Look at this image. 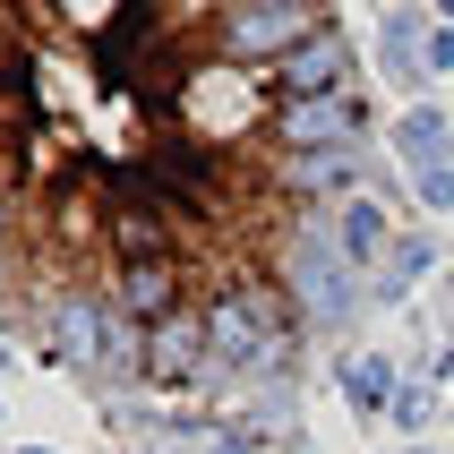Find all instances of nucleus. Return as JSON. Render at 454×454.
<instances>
[{
    "mask_svg": "<svg viewBox=\"0 0 454 454\" xmlns=\"http://www.w3.org/2000/svg\"><path fill=\"white\" fill-rule=\"evenodd\" d=\"M180 121L198 129V137H240V129H249V95H240V77H231V69L180 77Z\"/></svg>",
    "mask_w": 454,
    "mask_h": 454,
    "instance_id": "1",
    "label": "nucleus"
},
{
    "mask_svg": "<svg viewBox=\"0 0 454 454\" xmlns=\"http://www.w3.org/2000/svg\"><path fill=\"white\" fill-rule=\"evenodd\" d=\"M206 343L215 334L198 326V317H163V326H146V378H189L206 360Z\"/></svg>",
    "mask_w": 454,
    "mask_h": 454,
    "instance_id": "5",
    "label": "nucleus"
},
{
    "mask_svg": "<svg viewBox=\"0 0 454 454\" xmlns=\"http://www.w3.org/2000/svg\"><path fill=\"white\" fill-rule=\"evenodd\" d=\"M334 86H343V35H326V26L275 60V95L283 103H326Z\"/></svg>",
    "mask_w": 454,
    "mask_h": 454,
    "instance_id": "2",
    "label": "nucleus"
},
{
    "mask_svg": "<svg viewBox=\"0 0 454 454\" xmlns=\"http://www.w3.org/2000/svg\"><path fill=\"white\" fill-rule=\"evenodd\" d=\"M403 154L437 172V154H446V121H437V112H411V121H403Z\"/></svg>",
    "mask_w": 454,
    "mask_h": 454,
    "instance_id": "6",
    "label": "nucleus"
},
{
    "mask_svg": "<svg viewBox=\"0 0 454 454\" xmlns=\"http://www.w3.org/2000/svg\"><path fill=\"white\" fill-rule=\"evenodd\" d=\"M437 9H446V18H454V0H437Z\"/></svg>",
    "mask_w": 454,
    "mask_h": 454,
    "instance_id": "11",
    "label": "nucleus"
},
{
    "mask_svg": "<svg viewBox=\"0 0 454 454\" xmlns=\"http://www.w3.org/2000/svg\"><path fill=\"white\" fill-rule=\"evenodd\" d=\"M420 189H429V206H454V172H446V163H437V172L420 180Z\"/></svg>",
    "mask_w": 454,
    "mask_h": 454,
    "instance_id": "10",
    "label": "nucleus"
},
{
    "mask_svg": "<svg viewBox=\"0 0 454 454\" xmlns=\"http://www.w3.org/2000/svg\"><path fill=\"white\" fill-rule=\"evenodd\" d=\"M343 240H352V257H378L386 249V215L369 198H352V215H343Z\"/></svg>",
    "mask_w": 454,
    "mask_h": 454,
    "instance_id": "7",
    "label": "nucleus"
},
{
    "mask_svg": "<svg viewBox=\"0 0 454 454\" xmlns=\"http://www.w3.org/2000/svg\"><path fill=\"white\" fill-rule=\"evenodd\" d=\"M309 292H317V309H343V266H334V249H326V240L309 249Z\"/></svg>",
    "mask_w": 454,
    "mask_h": 454,
    "instance_id": "8",
    "label": "nucleus"
},
{
    "mask_svg": "<svg viewBox=\"0 0 454 454\" xmlns=\"http://www.w3.org/2000/svg\"><path fill=\"white\" fill-rule=\"evenodd\" d=\"M60 18H69V26H103V18H112V0H60Z\"/></svg>",
    "mask_w": 454,
    "mask_h": 454,
    "instance_id": "9",
    "label": "nucleus"
},
{
    "mask_svg": "<svg viewBox=\"0 0 454 454\" xmlns=\"http://www.w3.org/2000/svg\"><path fill=\"white\" fill-rule=\"evenodd\" d=\"M317 35V18H309V0H249V9H231V51H292Z\"/></svg>",
    "mask_w": 454,
    "mask_h": 454,
    "instance_id": "3",
    "label": "nucleus"
},
{
    "mask_svg": "<svg viewBox=\"0 0 454 454\" xmlns=\"http://www.w3.org/2000/svg\"><path fill=\"white\" fill-rule=\"evenodd\" d=\"M283 129H292V146L343 154V146H352V129H360V112H352L343 95H326V103H292V112H283Z\"/></svg>",
    "mask_w": 454,
    "mask_h": 454,
    "instance_id": "4",
    "label": "nucleus"
}]
</instances>
